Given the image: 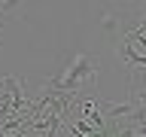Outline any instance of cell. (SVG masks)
Masks as SVG:
<instances>
[{"label":"cell","instance_id":"1","mask_svg":"<svg viewBox=\"0 0 146 137\" xmlns=\"http://www.w3.org/2000/svg\"><path fill=\"white\" fill-rule=\"evenodd\" d=\"M98 76H100V64L88 52H73L58 64V70L43 85L52 91H64V94H85V91H98L94 88Z\"/></svg>","mask_w":146,"mask_h":137},{"label":"cell","instance_id":"2","mask_svg":"<svg viewBox=\"0 0 146 137\" xmlns=\"http://www.w3.org/2000/svg\"><path fill=\"white\" fill-rule=\"evenodd\" d=\"M128 104L137 110H146V70H134L131 73V94Z\"/></svg>","mask_w":146,"mask_h":137},{"label":"cell","instance_id":"3","mask_svg":"<svg viewBox=\"0 0 146 137\" xmlns=\"http://www.w3.org/2000/svg\"><path fill=\"white\" fill-rule=\"evenodd\" d=\"M15 12H18V3H12V0H0V31H3V25H6Z\"/></svg>","mask_w":146,"mask_h":137},{"label":"cell","instance_id":"4","mask_svg":"<svg viewBox=\"0 0 146 137\" xmlns=\"http://www.w3.org/2000/svg\"><path fill=\"white\" fill-rule=\"evenodd\" d=\"M0 79H3V76H0Z\"/></svg>","mask_w":146,"mask_h":137}]
</instances>
